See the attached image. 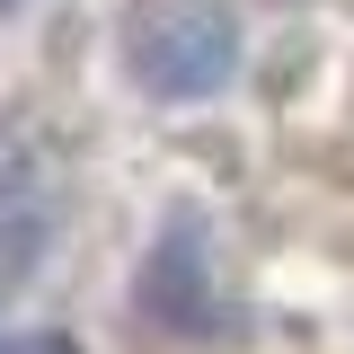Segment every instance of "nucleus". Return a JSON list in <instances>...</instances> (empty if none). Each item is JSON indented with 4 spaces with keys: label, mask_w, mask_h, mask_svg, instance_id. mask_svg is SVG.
Returning <instances> with one entry per match:
<instances>
[{
    "label": "nucleus",
    "mask_w": 354,
    "mask_h": 354,
    "mask_svg": "<svg viewBox=\"0 0 354 354\" xmlns=\"http://www.w3.org/2000/svg\"><path fill=\"white\" fill-rule=\"evenodd\" d=\"M133 301H142V319H151L160 337H186V346H213V337H230L239 301H230L221 239H213L195 213H177L169 230L151 239L142 274H133Z\"/></svg>",
    "instance_id": "obj_2"
},
{
    "label": "nucleus",
    "mask_w": 354,
    "mask_h": 354,
    "mask_svg": "<svg viewBox=\"0 0 354 354\" xmlns=\"http://www.w3.org/2000/svg\"><path fill=\"white\" fill-rule=\"evenodd\" d=\"M248 62V36H239V9L230 0H142L124 18V71L160 106H195V97H221Z\"/></svg>",
    "instance_id": "obj_1"
},
{
    "label": "nucleus",
    "mask_w": 354,
    "mask_h": 354,
    "mask_svg": "<svg viewBox=\"0 0 354 354\" xmlns=\"http://www.w3.org/2000/svg\"><path fill=\"white\" fill-rule=\"evenodd\" d=\"M0 9H18V0H0Z\"/></svg>",
    "instance_id": "obj_5"
},
{
    "label": "nucleus",
    "mask_w": 354,
    "mask_h": 354,
    "mask_svg": "<svg viewBox=\"0 0 354 354\" xmlns=\"http://www.w3.org/2000/svg\"><path fill=\"white\" fill-rule=\"evenodd\" d=\"M44 248H53V186L27 151H0V301L27 292Z\"/></svg>",
    "instance_id": "obj_3"
},
{
    "label": "nucleus",
    "mask_w": 354,
    "mask_h": 354,
    "mask_svg": "<svg viewBox=\"0 0 354 354\" xmlns=\"http://www.w3.org/2000/svg\"><path fill=\"white\" fill-rule=\"evenodd\" d=\"M0 354H80V346L53 337V328H18V337H0Z\"/></svg>",
    "instance_id": "obj_4"
}]
</instances>
